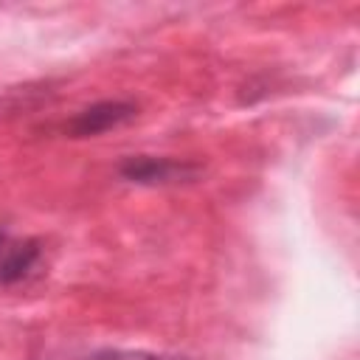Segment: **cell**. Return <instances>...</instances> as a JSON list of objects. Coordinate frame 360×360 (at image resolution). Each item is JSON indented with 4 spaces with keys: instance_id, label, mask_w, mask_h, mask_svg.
<instances>
[{
    "instance_id": "obj_1",
    "label": "cell",
    "mask_w": 360,
    "mask_h": 360,
    "mask_svg": "<svg viewBox=\"0 0 360 360\" xmlns=\"http://www.w3.org/2000/svg\"><path fill=\"white\" fill-rule=\"evenodd\" d=\"M200 174V166L191 160L177 158H152V155H132L118 163V177L135 186H174L191 183Z\"/></svg>"
},
{
    "instance_id": "obj_2",
    "label": "cell",
    "mask_w": 360,
    "mask_h": 360,
    "mask_svg": "<svg viewBox=\"0 0 360 360\" xmlns=\"http://www.w3.org/2000/svg\"><path fill=\"white\" fill-rule=\"evenodd\" d=\"M135 115H138V104H132V101H96V104L79 110L65 124V132L70 138H93V135H101L107 129L135 121Z\"/></svg>"
},
{
    "instance_id": "obj_3",
    "label": "cell",
    "mask_w": 360,
    "mask_h": 360,
    "mask_svg": "<svg viewBox=\"0 0 360 360\" xmlns=\"http://www.w3.org/2000/svg\"><path fill=\"white\" fill-rule=\"evenodd\" d=\"M39 256H42V248L37 239H25L20 245H6L0 250V284L22 281L34 270Z\"/></svg>"
},
{
    "instance_id": "obj_4",
    "label": "cell",
    "mask_w": 360,
    "mask_h": 360,
    "mask_svg": "<svg viewBox=\"0 0 360 360\" xmlns=\"http://www.w3.org/2000/svg\"><path fill=\"white\" fill-rule=\"evenodd\" d=\"M87 360H183V357L158 354V352H132V349H104L90 354Z\"/></svg>"
},
{
    "instance_id": "obj_5",
    "label": "cell",
    "mask_w": 360,
    "mask_h": 360,
    "mask_svg": "<svg viewBox=\"0 0 360 360\" xmlns=\"http://www.w3.org/2000/svg\"><path fill=\"white\" fill-rule=\"evenodd\" d=\"M6 245H8V236H6V231H3V228H0V250H3V248H6Z\"/></svg>"
}]
</instances>
